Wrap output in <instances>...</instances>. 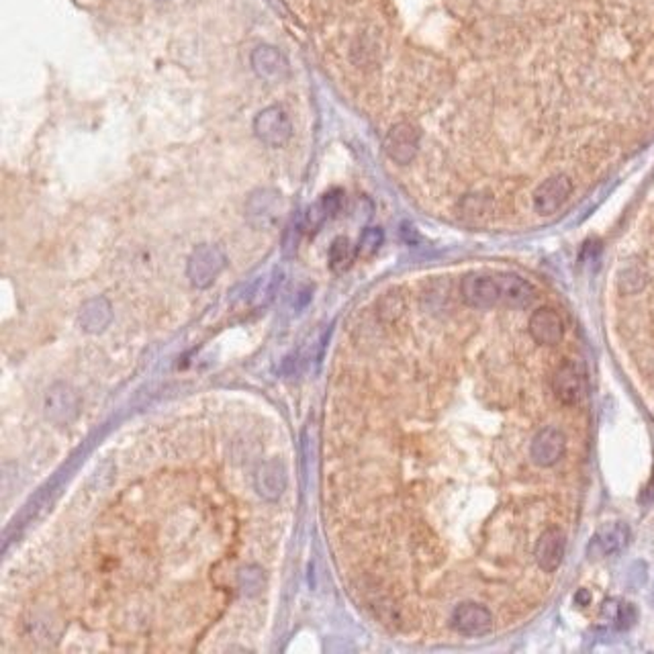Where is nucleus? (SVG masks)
I'll use <instances>...</instances> for the list:
<instances>
[{
    "mask_svg": "<svg viewBox=\"0 0 654 654\" xmlns=\"http://www.w3.org/2000/svg\"><path fill=\"white\" fill-rule=\"evenodd\" d=\"M225 264H227L225 254L219 250L217 246L201 244L195 247L193 254H190L187 274L197 289H207L215 282L217 276L223 272Z\"/></svg>",
    "mask_w": 654,
    "mask_h": 654,
    "instance_id": "f257e3e1",
    "label": "nucleus"
},
{
    "mask_svg": "<svg viewBox=\"0 0 654 654\" xmlns=\"http://www.w3.org/2000/svg\"><path fill=\"white\" fill-rule=\"evenodd\" d=\"M254 133L262 144L270 147H281L293 135V123H290L289 113L282 106H266L254 119Z\"/></svg>",
    "mask_w": 654,
    "mask_h": 654,
    "instance_id": "f03ea898",
    "label": "nucleus"
},
{
    "mask_svg": "<svg viewBox=\"0 0 654 654\" xmlns=\"http://www.w3.org/2000/svg\"><path fill=\"white\" fill-rule=\"evenodd\" d=\"M587 381L579 362H563L552 374V393L563 405H577L585 397Z\"/></svg>",
    "mask_w": 654,
    "mask_h": 654,
    "instance_id": "7ed1b4c3",
    "label": "nucleus"
},
{
    "mask_svg": "<svg viewBox=\"0 0 654 654\" xmlns=\"http://www.w3.org/2000/svg\"><path fill=\"white\" fill-rule=\"evenodd\" d=\"M460 295L474 309H490L499 301V284L495 274L473 272L462 279Z\"/></svg>",
    "mask_w": 654,
    "mask_h": 654,
    "instance_id": "20e7f679",
    "label": "nucleus"
},
{
    "mask_svg": "<svg viewBox=\"0 0 654 654\" xmlns=\"http://www.w3.org/2000/svg\"><path fill=\"white\" fill-rule=\"evenodd\" d=\"M573 193V182L566 174H554L534 190V209L538 215H554Z\"/></svg>",
    "mask_w": 654,
    "mask_h": 654,
    "instance_id": "39448f33",
    "label": "nucleus"
},
{
    "mask_svg": "<svg viewBox=\"0 0 654 654\" xmlns=\"http://www.w3.org/2000/svg\"><path fill=\"white\" fill-rule=\"evenodd\" d=\"M452 628L462 636H485L493 628V614L479 603H460L452 611Z\"/></svg>",
    "mask_w": 654,
    "mask_h": 654,
    "instance_id": "423d86ee",
    "label": "nucleus"
},
{
    "mask_svg": "<svg viewBox=\"0 0 654 654\" xmlns=\"http://www.w3.org/2000/svg\"><path fill=\"white\" fill-rule=\"evenodd\" d=\"M419 131L411 123H397L389 130L385 138V152L395 164H409L417 155Z\"/></svg>",
    "mask_w": 654,
    "mask_h": 654,
    "instance_id": "0eeeda50",
    "label": "nucleus"
},
{
    "mask_svg": "<svg viewBox=\"0 0 654 654\" xmlns=\"http://www.w3.org/2000/svg\"><path fill=\"white\" fill-rule=\"evenodd\" d=\"M566 450V438L565 433L558 428H542L540 430L534 440H532L530 446V457L534 460V465L549 468L554 466L557 462L565 457Z\"/></svg>",
    "mask_w": 654,
    "mask_h": 654,
    "instance_id": "6e6552de",
    "label": "nucleus"
},
{
    "mask_svg": "<svg viewBox=\"0 0 654 654\" xmlns=\"http://www.w3.org/2000/svg\"><path fill=\"white\" fill-rule=\"evenodd\" d=\"M566 536L560 528H549L536 540L534 558L544 573H554L565 558Z\"/></svg>",
    "mask_w": 654,
    "mask_h": 654,
    "instance_id": "1a4fd4ad",
    "label": "nucleus"
},
{
    "mask_svg": "<svg viewBox=\"0 0 654 654\" xmlns=\"http://www.w3.org/2000/svg\"><path fill=\"white\" fill-rule=\"evenodd\" d=\"M530 336L540 346H557L565 338L563 317L550 307H540L530 317Z\"/></svg>",
    "mask_w": 654,
    "mask_h": 654,
    "instance_id": "9d476101",
    "label": "nucleus"
},
{
    "mask_svg": "<svg viewBox=\"0 0 654 654\" xmlns=\"http://www.w3.org/2000/svg\"><path fill=\"white\" fill-rule=\"evenodd\" d=\"M495 276L497 284H499V301L503 305L514 309H525L536 301V289L522 276L511 272H501Z\"/></svg>",
    "mask_w": 654,
    "mask_h": 654,
    "instance_id": "9b49d317",
    "label": "nucleus"
},
{
    "mask_svg": "<svg viewBox=\"0 0 654 654\" xmlns=\"http://www.w3.org/2000/svg\"><path fill=\"white\" fill-rule=\"evenodd\" d=\"M252 68L266 82H279L289 76L287 58L272 46H258L254 49Z\"/></svg>",
    "mask_w": 654,
    "mask_h": 654,
    "instance_id": "f8f14e48",
    "label": "nucleus"
},
{
    "mask_svg": "<svg viewBox=\"0 0 654 654\" xmlns=\"http://www.w3.org/2000/svg\"><path fill=\"white\" fill-rule=\"evenodd\" d=\"M630 540V530L628 525L624 524H609L606 528H601L593 536L591 544H589V554L591 557H609V554L620 552Z\"/></svg>",
    "mask_w": 654,
    "mask_h": 654,
    "instance_id": "ddd939ff",
    "label": "nucleus"
},
{
    "mask_svg": "<svg viewBox=\"0 0 654 654\" xmlns=\"http://www.w3.org/2000/svg\"><path fill=\"white\" fill-rule=\"evenodd\" d=\"M284 487H287V471H284L282 462L270 460L258 468V473H256V489L264 499H279Z\"/></svg>",
    "mask_w": 654,
    "mask_h": 654,
    "instance_id": "4468645a",
    "label": "nucleus"
},
{
    "mask_svg": "<svg viewBox=\"0 0 654 654\" xmlns=\"http://www.w3.org/2000/svg\"><path fill=\"white\" fill-rule=\"evenodd\" d=\"M46 411L54 422H70L78 411L76 393L66 385H55L46 397Z\"/></svg>",
    "mask_w": 654,
    "mask_h": 654,
    "instance_id": "2eb2a0df",
    "label": "nucleus"
},
{
    "mask_svg": "<svg viewBox=\"0 0 654 654\" xmlns=\"http://www.w3.org/2000/svg\"><path fill=\"white\" fill-rule=\"evenodd\" d=\"M342 201H344L342 190H330V193H325L307 213H305L303 230L317 231L319 227L327 222V219L336 215L340 207H342Z\"/></svg>",
    "mask_w": 654,
    "mask_h": 654,
    "instance_id": "dca6fc26",
    "label": "nucleus"
},
{
    "mask_svg": "<svg viewBox=\"0 0 654 654\" xmlns=\"http://www.w3.org/2000/svg\"><path fill=\"white\" fill-rule=\"evenodd\" d=\"M111 323V305L105 298H90L80 311V325L90 333L103 331Z\"/></svg>",
    "mask_w": 654,
    "mask_h": 654,
    "instance_id": "f3484780",
    "label": "nucleus"
},
{
    "mask_svg": "<svg viewBox=\"0 0 654 654\" xmlns=\"http://www.w3.org/2000/svg\"><path fill=\"white\" fill-rule=\"evenodd\" d=\"M276 205V195L270 193V190H258L250 197L247 201V219H250L252 225L256 227H266L272 223V209Z\"/></svg>",
    "mask_w": 654,
    "mask_h": 654,
    "instance_id": "a211bd4d",
    "label": "nucleus"
},
{
    "mask_svg": "<svg viewBox=\"0 0 654 654\" xmlns=\"http://www.w3.org/2000/svg\"><path fill=\"white\" fill-rule=\"evenodd\" d=\"M354 260V247L350 239L338 238L330 247V266L336 270V272H342L348 266L352 264Z\"/></svg>",
    "mask_w": 654,
    "mask_h": 654,
    "instance_id": "6ab92c4d",
    "label": "nucleus"
},
{
    "mask_svg": "<svg viewBox=\"0 0 654 654\" xmlns=\"http://www.w3.org/2000/svg\"><path fill=\"white\" fill-rule=\"evenodd\" d=\"M382 244V231L376 230V227H371L362 233V238L358 241V254L360 256H373L376 250H379Z\"/></svg>",
    "mask_w": 654,
    "mask_h": 654,
    "instance_id": "aec40b11",
    "label": "nucleus"
},
{
    "mask_svg": "<svg viewBox=\"0 0 654 654\" xmlns=\"http://www.w3.org/2000/svg\"><path fill=\"white\" fill-rule=\"evenodd\" d=\"M634 620H636V609L632 608L630 603H620V609H617V616L614 620V624L617 625V628H620V630L630 628V625L634 624Z\"/></svg>",
    "mask_w": 654,
    "mask_h": 654,
    "instance_id": "412c9836",
    "label": "nucleus"
},
{
    "mask_svg": "<svg viewBox=\"0 0 654 654\" xmlns=\"http://www.w3.org/2000/svg\"><path fill=\"white\" fill-rule=\"evenodd\" d=\"M574 601H577V606H589V601H591V593H589L587 589H581V591L574 595Z\"/></svg>",
    "mask_w": 654,
    "mask_h": 654,
    "instance_id": "4be33fe9",
    "label": "nucleus"
},
{
    "mask_svg": "<svg viewBox=\"0 0 654 654\" xmlns=\"http://www.w3.org/2000/svg\"><path fill=\"white\" fill-rule=\"evenodd\" d=\"M649 493L654 497V474H652V482H650V487H649Z\"/></svg>",
    "mask_w": 654,
    "mask_h": 654,
    "instance_id": "5701e85b",
    "label": "nucleus"
},
{
    "mask_svg": "<svg viewBox=\"0 0 654 654\" xmlns=\"http://www.w3.org/2000/svg\"><path fill=\"white\" fill-rule=\"evenodd\" d=\"M160 3H166V0H160Z\"/></svg>",
    "mask_w": 654,
    "mask_h": 654,
    "instance_id": "b1692460",
    "label": "nucleus"
}]
</instances>
